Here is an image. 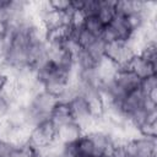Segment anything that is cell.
Segmentation results:
<instances>
[{"mask_svg": "<svg viewBox=\"0 0 157 157\" xmlns=\"http://www.w3.org/2000/svg\"><path fill=\"white\" fill-rule=\"evenodd\" d=\"M121 150L124 157H156L157 142L156 139L139 135L126 140Z\"/></svg>", "mask_w": 157, "mask_h": 157, "instance_id": "1", "label": "cell"}, {"mask_svg": "<svg viewBox=\"0 0 157 157\" xmlns=\"http://www.w3.org/2000/svg\"><path fill=\"white\" fill-rule=\"evenodd\" d=\"M101 6V0H82L81 11L86 17L97 16Z\"/></svg>", "mask_w": 157, "mask_h": 157, "instance_id": "14", "label": "cell"}, {"mask_svg": "<svg viewBox=\"0 0 157 157\" xmlns=\"http://www.w3.org/2000/svg\"><path fill=\"white\" fill-rule=\"evenodd\" d=\"M75 157H96L93 155H88V153H85V152H80V151H76L75 153Z\"/></svg>", "mask_w": 157, "mask_h": 157, "instance_id": "20", "label": "cell"}, {"mask_svg": "<svg viewBox=\"0 0 157 157\" xmlns=\"http://www.w3.org/2000/svg\"><path fill=\"white\" fill-rule=\"evenodd\" d=\"M115 4H117V1L101 0V6H99L97 17L102 21V23L104 26L109 25L110 21L113 20V17L115 16Z\"/></svg>", "mask_w": 157, "mask_h": 157, "instance_id": "9", "label": "cell"}, {"mask_svg": "<svg viewBox=\"0 0 157 157\" xmlns=\"http://www.w3.org/2000/svg\"><path fill=\"white\" fill-rule=\"evenodd\" d=\"M15 148L16 147L11 142L0 139V157H11Z\"/></svg>", "mask_w": 157, "mask_h": 157, "instance_id": "17", "label": "cell"}, {"mask_svg": "<svg viewBox=\"0 0 157 157\" xmlns=\"http://www.w3.org/2000/svg\"><path fill=\"white\" fill-rule=\"evenodd\" d=\"M49 119L52 120V123L56 128L60 126V125H63V124L74 121L70 104L69 103H65V102L56 101V103H55V105H54V108H53V110L50 113Z\"/></svg>", "mask_w": 157, "mask_h": 157, "instance_id": "7", "label": "cell"}, {"mask_svg": "<svg viewBox=\"0 0 157 157\" xmlns=\"http://www.w3.org/2000/svg\"><path fill=\"white\" fill-rule=\"evenodd\" d=\"M104 48H105V43L101 39V38H97L87 49H85L91 56H92V59L96 61V63H98L101 59H103L104 58Z\"/></svg>", "mask_w": 157, "mask_h": 157, "instance_id": "11", "label": "cell"}, {"mask_svg": "<svg viewBox=\"0 0 157 157\" xmlns=\"http://www.w3.org/2000/svg\"><path fill=\"white\" fill-rule=\"evenodd\" d=\"M139 135L146 137H157V120H145L137 126Z\"/></svg>", "mask_w": 157, "mask_h": 157, "instance_id": "12", "label": "cell"}, {"mask_svg": "<svg viewBox=\"0 0 157 157\" xmlns=\"http://www.w3.org/2000/svg\"><path fill=\"white\" fill-rule=\"evenodd\" d=\"M128 69L131 72H134L140 80H144V78H146L151 75H156L157 64H153V63L148 61L147 59H145L144 56L136 54L129 61Z\"/></svg>", "mask_w": 157, "mask_h": 157, "instance_id": "5", "label": "cell"}, {"mask_svg": "<svg viewBox=\"0 0 157 157\" xmlns=\"http://www.w3.org/2000/svg\"><path fill=\"white\" fill-rule=\"evenodd\" d=\"M72 36L75 37V39L77 40V43H78V45L82 48V49H87L97 38L96 37H93L91 33H88L85 28H82V29H80V31H72Z\"/></svg>", "mask_w": 157, "mask_h": 157, "instance_id": "13", "label": "cell"}, {"mask_svg": "<svg viewBox=\"0 0 157 157\" xmlns=\"http://www.w3.org/2000/svg\"><path fill=\"white\" fill-rule=\"evenodd\" d=\"M55 140H56V126L52 123L50 119H47L34 125L31 130L29 144L36 146L37 148L48 147Z\"/></svg>", "mask_w": 157, "mask_h": 157, "instance_id": "2", "label": "cell"}, {"mask_svg": "<svg viewBox=\"0 0 157 157\" xmlns=\"http://www.w3.org/2000/svg\"><path fill=\"white\" fill-rule=\"evenodd\" d=\"M136 55L135 52L129 47L126 40H117L107 43L104 48V56L118 65L119 69L128 67L129 61Z\"/></svg>", "mask_w": 157, "mask_h": 157, "instance_id": "3", "label": "cell"}, {"mask_svg": "<svg viewBox=\"0 0 157 157\" xmlns=\"http://www.w3.org/2000/svg\"><path fill=\"white\" fill-rule=\"evenodd\" d=\"M83 135V131L78 124L70 121L56 128V140L61 145H74Z\"/></svg>", "mask_w": 157, "mask_h": 157, "instance_id": "4", "label": "cell"}, {"mask_svg": "<svg viewBox=\"0 0 157 157\" xmlns=\"http://www.w3.org/2000/svg\"><path fill=\"white\" fill-rule=\"evenodd\" d=\"M83 28H85L88 33H91L93 37L99 38L101 34H102V32H103L104 25L102 23V21H101L97 16H91V17H86Z\"/></svg>", "mask_w": 157, "mask_h": 157, "instance_id": "10", "label": "cell"}, {"mask_svg": "<svg viewBox=\"0 0 157 157\" xmlns=\"http://www.w3.org/2000/svg\"><path fill=\"white\" fill-rule=\"evenodd\" d=\"M49 5L54 11L63 12V13H69L72 9L70 0L69 1L67 0H52V1H49Z\"/></svg>", "mask_w": 157, "mask_h": 157, "instance_id": "15", "label": "cell"}, {"mask_svg": "<svg viewBox=\"0 0 157 157\" xmlns=\"http://www.w3.org/2000/svg\"><path fill=\"white\" fill-rule=\"evenodd\" d=\"M140 88L144 91V93H148L150 91H152L153 88H157V76L156 75H151L144 80H141V85Z\"/></svg>", "mask_w": 157, "mask_h": 157, "instance_id": "16", "label": "cell"}, {"mask_svg": "<svg viewBox=\"0 0 157 157\" xmlns=\"http://www.w3.org/2000/svg\"><path fill=\"white\" fill-rule=\"evenodd\" d=\"M109 26L115 31V33L118 34L119 40H128V38L131 34V29H130V27H129V25L126 22L125 16L115 13V16L110 21Z\"/></svg>", "mask_w": 157, "mask_h": 157, "instance_id": "8", "label": "cell"}, {"mask_svg": "<svg viewBox=\"0 0 157 157\" xmlns=\"http://www.w3.org/2000/svg\"><path fill=\"white\" fill-rule=\"evenodd\" d=\"M7 82H9V76H7L6 74L0 72V94L4 92V90H5L6 85H7Z\"/></svg>", "mask_w": 157, "mask_h": 157, "instance_id": "19", "label": "cell"}, {"mask_svg": "<svg viewBox=\"0 0 157 157\" xmlns=\"http://www.w3.org/2000/svg\"><path fill=\"white\" fill-rule=\"evenodd\" d=\"M145 99H146V94L144 93V91L141 88H137V90L132 91L131 93H129L124 98V101L120 104V108L124 112V114L128 117L129 114H131L136 110L144 109Z\"/></svg>", "mask_w": 157, "mask_h": 157, "instance_id": "6", "label": "cell"}, {"mask_svg": "<svg viewBox=\"0 0 157 157\" xmlns=\"http://www.w3.org/2000/svg\"><path fill=\"white\" fill-rule=\"evenodd\" d=\"M9 110H10V103L5 99L2 94H0V121L5 120Z\"/></svg>", "mask_w": 157, "mask_h": 157, "instance_id": "18", "label": "cell"}]
</instances>
